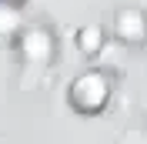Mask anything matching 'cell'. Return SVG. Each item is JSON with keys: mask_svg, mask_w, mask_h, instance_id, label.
Listing matches in <instances>:
<instances>
[{"mask_svg": "<svg viewBox=\"0 0 147 144\" xmlns=\"http://www.w3.org/2000/svg\"><path fill=\"white\" fill-rule=\"evenodd\" d=\"M107 97H110V84H107V77L97 74V71L80 74V77L70 84V104L80 111V114L100 111L104 104H107Z\"/></svg>", "mask_w": 147, "mask_h": 144, "instance_id": "obj_1", "label": "cell"}, {"mask_svg": "<svg viewBox=\"0 0 147 144\" xmlns=\"http://www.w3.org/2000/svg\"><path fill=\"white\" fill-rule=\"evenodd\" d=\"M20 50H24V57L30 64H47L54 57V40H50V34L44 27H30L20 37Z\"/></svg>", "mask_w": 147, "mask_h": 144, "instance_id": "obj_2", "label": "cell"}, {"mask_svg": "<svg viewBox=\"0 0 147 144\" xmlns=\"http://www.w3.org/2000/svg\"><path fill=\"white\" fill-rule=\"evenodd\" d=\"M117 34H120V40H127V44H140V40L147 37V20H144V14L134 10V7L120 10V14H117Z\"/></svg>", "mask_w": 147, "mask_h": 144, "instance_id": "obj_3", "label": "cell"}, {"mask_svg": "<svg viewBox=\"0 0 147 144\" xmlns=\"http://www.w3.org/2000/svg\"><path fill=\"white\" fill-rule=\"evenodd\" d=\"M100 40H104V34H100L97 24H87V27H80V34H77V44H80L84 54H97V50H100Z\"/></svg>", "mask_w": 147, "mask_h": 144, "instance_id": "obj_4", "label": "cell"}]
</instances>
